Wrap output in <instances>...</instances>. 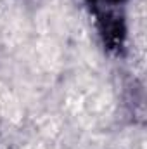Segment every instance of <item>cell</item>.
Masks as SVG:
<instances>
[{"mask_svg": "<svg viewBox=\"0 0 147 149\" xmlns=\"http://www.w3.org/2000/svg\"><path fill=\"white\" fill-rule=\"evenodd\" d=\"M26 149H42V148H40V146H38V148L37 146H30V148H26Z\"/></svg>", "mask_w": 147, "mask_h": 149, "instance_id": "obj_1", "label": "cell"}]
</instances>
